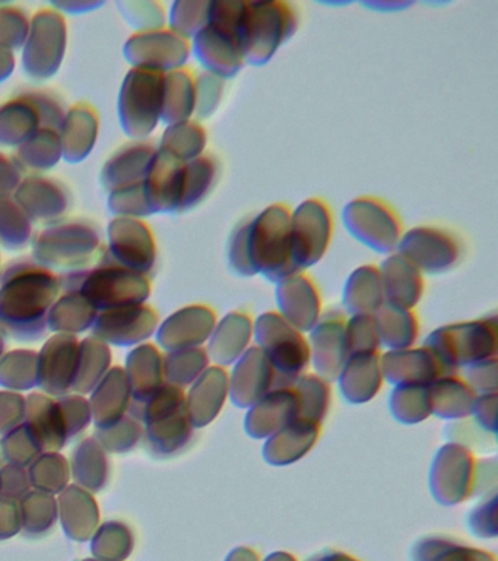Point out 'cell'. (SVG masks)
Returning <instances> with one entry per match:
<instances>
[{
	"label": "cell",
	"instance_id": "obj_1",
	"mask_svg": "<svg viewBox=\"0 0 498 561\" xmlns=\"http://www.w3.org/2000/svg\"><path fill=\"white\" fill-rule=\"evenodd\" d=\"M60 294L59 275L33 257H19L0 271V329L19 341H36Z\"/></svg>",
	"mask_w": 498,
	"mask_h": 561
},
{
	"label": "cell",
	"instance_id": "obj_2",
	"mask_svg": "<svg viewBox=\"0 0 498 561\" xmlns=\"http://www.w3.org/2000/svg\"><path fill=\"white\" fill-rule=\"evenodd\" d=\"M60 289H76L97 311L143 305L151 293L150 276L121 266L103 249L84 270L59 275Z\"/></svg>",
	"mask_w": 498,
	"mask_h": 561
},
{
	"label": "cell",
	"instance_id": "obj_3",
	"mask_svg": "<svg viewBox=\"0 0 498 561\" xmlns=\"http://www.w3.org/2000/svg\"><path fill=\"white\" fill-rule=\"evenodd\" d=\"M299 12L286 0H246L239 42L246 65L265 66L299 30Z\"/></svg>",
	"mask_w": 498,
	"mask_h": 561
},
{
	"label": "cell",
	"instance_id": "obj_4",
	"mask_svg": "<svg viewBox=\"0 0 498 561\" xmlns=\"http://www.w3.org/2000/svg\"><path fill=\"white\" fill-rule=\"evenodd\" d=\"M33 259L50 271L84 270L97 261L104 245L102 232L86 219H60L34 234Z\"/></svg>",
	"mask_w": 498,
	"mask_h": 561
},
{
	"label": "cell",
	"instance_id": "obj_5",
	"mask_svg": "<svg viewBox=\"0 0 498 561\" xmlns=\"http://www.w3.org/2000/svg\"><path fill=\"white\" fill-rule=\"evenodd\" d=\"M291 206L277 202L266 206L248 224V253L256 275L279 283L299 267L292 261Z\"/></svg>",
	"mask_w": 498,
	"mask_h": 561
},
{
	"label": "cell",
	"instance_id": "obj_6",
	"mask_svg": "<svg viewBox=\"0 0 498 561\" xmlns=\"http://www.w3.org/2000/svg\"><path fill=\"white\" fill-rule=\"evenodd\" d=\"M164 75L135 68L126 73L117 99V117L121 130L130 139H148L159 126L163 108Z\"/></svg>",
	"mask_w": 498,
	"mask_h": 561
},
{
	"label": "cell",
	"instance_id": "obj_7",
	"mask_svg": "<svg viewBox=\"0 0 498 561\" xmlns=\"http://www.w3.org/2000/svg\"><path fill=\"white\" fill-rule=\"evenodd\" d=\"M253 335L274 368L277 388L291 386L312 357L303 332L288 323L278 311H266L255 320Z\"/></svg>",
	"mask_w": 498,
	"mask_h": 561
},
{
	"label": "cell",
	"instance_id": "obj_8",
	"mask_svg": "<svg viewBox=\"0 0 498 561\" xmlns=\"http://www.w3.org/2000/svg\"><path fill=\"white\" fill-rule=\"evenodd\" d=\"M426 348L436 355L445 371L456 366L491 359L497 350L496 319L450 324L432 332Z\"/></svg>",
	"mask_w": 498,
	"mask_h": 561
},
{
	"label": "cell",
	"instance_id": "obj_9",
	"mask_svg": "<svg viewBox=\"0 0 498 561\" xmlns=\"http://www.w3.org/2000/svg\"><path fill=\"white\" fill-rule=\"evenodd\" d=\"M345 230L358 243L379 254L395 253L404 234L399 214L386 201L375 196H358L343 209Z\"/></svg>",
	"mask_w": 498,
	"mask_h": 561
},
{
	"label": "cell",
	"instance_id": "obj_10",
	"mask_svg": "<svg viewBox=\"0 0 498 561\" xmlns=\"http://www.w3.org/2000/svg\"><path fill=\"white\" fill-rule=\"evenodd\" d=\"M68 46V25L63 13L43 8L34 13L23 51V69L34 81L54 78L63 64Z\"/></svg>",
	"mask_w": 498,
	"mask_h": 561
},
{
	"label": "cell",
	"instance_id": "obj_11",
	"mask_svg": "<svg viewBox=\"0 0 498 561\" xmlns=\"http://www.w3.org/2000/svg\"><path fill=\"white\" fill-rule=\"evenodd\" d=\"M334 230V214L322 197H308L291 209L292 261L300 271L317 265L325 257Z\"/></svg>",
	"mask_w": 498,
	"mask_h": 561
},
{
	"label": "cell",
	"instance_id": "obj_12",
	"mask_svg": "<svg viewBox=\"0 0 498 561\" xmlns=\"http://www.w3.org/2000/svg\"><path fill=\"white\" fill-rule=\"evenodd\" d=\"M395 252L422 274L439 275L462 261L463 243L449 228L418 226L404 231Z\"/></svg>",
	"mask_w": 498,
	"mask_h": 561
},
{
	"label": "cell",
	"instance_id": "obj_13",
	"mask_svg": "<svg viewBox=\"0 0 498 561\" xmlns=\"http://www.w3.org/2000/svg\"><path fill=\"white\" fill-rule=\"evenodd\" d=\"M124 55L135 69L169 73L185 68L192 55L190 42L164 26L134 34L125 44Z\"/></svg>",
	"mask_w": 498,
	"mask_h": 561
},
{
	"label": "cell",
	"instance_id": "obj_14",
	"mask_svg": "<svg viewBox=\"0 0 498 561\" xmlns=\"http://www.w3.org/2000/svg\"><path fill=\"white\" fill-rule=\"evenodd\" d=\"M108 254L121 266L150 275L157 262L154 231L143 219H112L107 227Z\"/></svg>",
	"mask_w": 498,
	"mask_h": 561
},
{
	"label": "cell",
	"instance_id": "obj_15",
	"mask_svg": "<svg viewBox=\"0 0 498 561\" xmlns=\"http://www.w3.org/2000/svg\"><path fill=\"white\" fill-rule=\"evenodd\" d=\"M14 199L33 222H58L71 206V192L67 184L45 174H27L16 188Z\"/></svg>",
	"mask_w": 498,
	"mask_h": 561
},
{
	"label": "cell",
	"instance_id": "obj_16",
	"mask_svg": "<svg viewBox=\"0 0 498 561\" xmlns=\"http://www.w3.org/2000/svg\"><path fill=\"white\" fill-rule=\"evenodd\" d=\"M278 313L300 332H310L322 318V297L312 276L296 272L277 283Z\"/></svg>",
	"mask_w": 498,
	"mask_h": 561
},
{
	"label": "cell",
	"instance_id": "obj_17",
	"mask_svg": "<svg viewBox=\"0 0 498 561\" xmlns=\"http://www.w3.org/2000/svg\"><path fill=\"white\" fill-rule=\"evenodd\" d=\"M190 51L204 72L224 81L238 77L246 65L239 37L212 25L205 26L190 39Z\"/></svg>",
	"mask_w": 498,
	"mask_h": 561
},
{
	"label": "cell",
	"instance_id": "obj_18",
	"mask_svg": "<svg viewBox=\"0 0 498 561\" xmlns=\"http://www.w3.org/2000/svg\"><path fill=\"white\" fill-rule=\"evenodd\" d=\"M185 164L170 153L157 151L143 180L148 205L154 214H178L185 183Z\"/></svg>",
	"mask_w": 498,
	"mask_h": 561
},
{
	"label": "cell",
	"instance_id": "obj_19",
	"mask_svg": "<svg viewBox=\"0 0 498 561\" xmlns=\"http://www.w3.org/2000/svg\"><path fill=\"white\" fill-rule=\"evenodd\" d=\"M159 313L151 306L138 305L102 311L94 322V333L115 345H132L154 333Z\"/></svg>",
	"mask_w": 498,
	"mask_h": 561
},
{
	"label": "cell",
	"instance_id": "obj_20",
	"mask_svg": "<svg viewBox=\"0 0 498 561\" xmlns=\"http://www.w3.org/2000/svg\"><path fill=\"white\" fill-rule=\"evenodd\" d=\"M157 151H159V144L150 138L130 140L129 144L117 149L104 162L100 173L103 187L112 192L129 184L143 182Z\"/></svg>",
	"mask_w": 498,
	"mask_h": 561
},
{
	"label": "cell",
	"instance_id": "obj_21",
	"mask_svg": "<svg viewBox=\"0 0 498 561\" xmlns=\"http://www.w3.org/2000/svg\"><path fill=\"white\" fill-rule=\"evenodd\" d=\"M218 322L216 311L204 305L187 306L170 316L159 331L165 348L178 351L198 348L212 335Z\"/></svg>",
	"mask_w": 498,
	"mask_h": 561
},
{
	"label": "cell",
	"instance_id": "obj_22",
	"mask_svg": "<svg viewBox=\"0 0 498 561\" xmlns=\"http://www.w3.org/2000/svg\"><path fill=\"white\" fill-rule=\"evenodd\" d=\"M99 129L100 117L93 105H72L59 129L63 160L68 164H80L86 160L97 144Z\"/></svg>",
	"mask_w": 498,
	"mask_h": 561
},
{
	"label": "cell",
	"instance_id": "obj_23",
	"mask_svg": "<svg viewBox=\"0 0 498 561\" xmlns=\"http://www.w3.org/2000/svg\"><path fill=\"white\" fill-rule=\"evenodd\" d=\"M384 300L399 309L414 310L424 293V274L401 254L391 253L379 266Z\"/></svg>",
	"mask_w": 498,
	"mask_h": 561
},
{
	"label": "cell",
	"instance_id": "obj_24",
	"mask_svg": "<svg viewBox=\"0 0 498 561\" xmlns=\"http://www.w3.org/2000/svg\"><path fill=\"white\" fill-rule=\"evenodd\" d=\"M345 323L347 318L338 311H332L322 316L316 327L312 329L310 336V354H313L314 363L321 376H326L327 363H331V379H334L347 362V350H345Z\"/></svg>",
	"mask_w": 498,
	"mask_h": 561
},
{
	"label": "cell",
	"instance_id": "obj_25",
	"mask_svg": "<svg viewBox=\"0 0 498 561\" xmlns=\"http://www.w3.org/2000/svg\"><path fill=\"white\" fill-rule=\"evenodd\" d=\"M38 129H42L40 114L27 91L0 104V147L20 148Z\"/></svg>",
	"mask_w": 498,
	"mask_h": 561
},
{
	"label": "cell",
	"instance_id": "obj_26",
	"mask_svg": "<svg viewBox=\"0 0 498 561\" xmlns=\"http://www.w3.org/2000/svg\"><path fill=\"white\" fill-rule=\"evenodd\" d=\"M255 320L244 310L231 311L218 320L209 337V353L217 362L229 364L240 357L253 337Z\"/></svg>",
	"mask_w": 498,
	"mask_h": 561
},
{
	"label": "cell",
	"instance_id": "obj_27",
	"mask_svg": "<svg viewBox=\"0 0 498 561\" xmlns=\"http://www.w3.org/2000/svg\"><path fill=\"white\" fill-rule=\"evenodd\" d=\"M196 72L190 68L173 70L164 75L163 108L161 122L165 126L187 122L195 117Z\"/></svg>",
	"mask_w": 498,
	"mask_h": 561
},
{
	"label": "cell",
	"instance_id": "obj_28",
	"mask_svg": "<svg viewBox=\"0 0 498 561\" xmlns=\"http://www.w3.org/2000/svg\"><path fill=\"white\" fill-rule=\"evenodd\" d=\"M343 302L351 314H374L386 302L379 266L357 267L345 283Z\"/></svg>",
	"mask_w": 498,
	"mask_h": 561
},
{
	"label": "cell",
	"instance_id": "obj_29",
	"mask_svg": "<svg viewBox=\"0 0 498 561\" xmlns=\"http://www.w3.org/2000/svg\"><path fill=\"white\" fill-rule=\"evenodd\" d=\"M220 160L211 152H205L185 164V183L178 214L189 213L208 199L220 180Z\"/></svg>",
	"mask_w": 498,
	"mask_h": 561
},
{
	"label": "cell",
	"instance_id": "obj_30",
	"mask_svg": "<svg viewBox=\"0 0 498 561\" xmlns=\"http://www.w3.org/2000/svg\"><path fill=\"white\" fill-rule=\"evenodd\" d=\"M24 174H43L55 169L62 156L59 130L42 127L24 145L16 148L14 156Z\"/></svg>",
	"mask_w": 498,
	"mask_h": 561
},
{
	"label": "cell",
	"instance_id": "obj_31",
	"mask_svg": "<svg viewBox=\"0 0 498 561\" xmlns=\"http://www.w3.org/2000/svg\"><path fill=\"white\" fill-rule=\"evenodd\" d=\"M380 345H386L392 351L408 350L418 337L419 322L413 310L384 302L374 313Z\"/></svg>",
	"mask_w": 498,
	"mask_h": 561
},
{
	"label": "cell",
	"instance_id": "obj_32",
	"mask_svg": "<svg viewBox=\"0 0 498 561\" xmlns=\"http://www.w3.org/2000/svg\"><path fill=\"white\" fill-rule=\"evenodd\" d=\"M63 293L51 306L47 329L58 332H82L93 328L99 311L76 289H60Z\"/></svg>",
	"mask_w": 498,
	"mask_h": 561
},
{
	"label": "cell",
	"instance_id": "obj_33",
	"mask_svg": "<svg viewBox=\"0 0 498 561\" xmlns=\"http://www.w3.org/2000/svg\"><path fill=\"white\" fill-rule=\"evenodd\" d=\"M208 131L196 118L165 127L159 142L161 151L178 161L189 162L207 152Z\"/></svg>",
	"mask_w": 498,
	"mask_h": 561
},
{
	"label": "cell",
	"instance_id": "obj_34",
	"mask_svg": "<svg viewBox=\"0 0 498 561\" xmlns=\"http://www.w3.org/2000/svg\"><path fill=\"white\" fill-rule=\"evenodd\" d=\"M34 222L11 195H0V245L19 252L32 243Z\"/></svg>",
	"mask_w": 498,
	"mask_h": 561
},
{
	"label": "cell",
	"instance_id": "obj_35",
	"mask_svg": "<svg viewBox=\"0 0 498 561\" xmlns=\"http://www.w3.org/2000/svg\"><path fill=\"white\" fill-rule=\"evenodd\" d=\"M211 0H177L167 13V28L190 39L208 25Z\"/></svg>",
	"mask_w": 498,
	"mask_h": 561
},
{
	"label": "cell",
	"instance_id": "obj_36",
	"mask_svg": "<svg viewBox=\"0 0 498 561\" xmlns=\"http://www.w3.org/2000/svg\"><path fill=\"white\" fill-rule=\"evenodd\" d=\"M380 340L374 314H351L345 323L347 359L356 355L379 353Z\"/></svg>",
	"mask_w": 498,
	"mask_h": 561
},
{
	"label": "cell",
	"instance_id": "obj_37",
	"mask_svg": "<svg viewBox=\"0 0 498 561\" xmlns=\"http://www.w3.org/2000/svg\"><path fill=\"white\" fill-rule=\"evenodd\" d=\"M107 208L115 218L143 219L152 215L143 182L108 192Z\"/></svg>",
	"mask_w": 498,
	"mask_h": 561
},
{
	"label": "cell",
	"instance_id": "obj_38",
	"mask_svg": "<svg viewBox=\"0 0 498 561\" xmlns=\"http://www.w3.org/2000/svg\"><path fill=\"white\" fill-rule=\"evenodd\" d=\"M27 11L14 4H0V47L10 51L21 50L30 33Z\"/></svg>",
	"mask_w": 498,
	"mask_h": 561
},
{
	"label": "cell",
	"instance_id": "obj_39",
	"mask_svg": "<svg viewBox=\"0 0 498 561\" xmlns=\"http://www.w3.org/2000/svg\"><path fill=\"white\" fill-rule=\"evenodd\" d=\"M116 7L137 33L167 26V13L159 2H117Z\"/></svg>",
	"mask_w": 498,
	"mask_h": 561
},
{
	"label": "cell",
	"instance_id": "obj_40",
	"mask_svg": "<svg viewBox=\"0 0 498 561\" xmlns=\"http://www.w3.org/2000/svg\"><path fill=\"white\" fill-rule=\"evenodd\" d=\"M248 224L251 218H244L238 222V226L231 230L229 240H227V262L231 272L243 278L255 276L248 253Z\"/></svg>",
	"mask_w": 498,
	"mask_h": 561
},
{
	"label": "cell",
	"instance_id": "obj_41",
	"mask_svg": "<svg viewBox=\"0 0 498 561\" xmlns=\"http://www.w3.org/2000/svg\"><path fill=\"white\" fill-rule=\"evenodd\" d=\"M224 79L208 72L196 73L195 117L205 121L220 108L225 92Z\"/></svg>",
	"mask_w": 498,
	"mask_h": 561
},
{
	"label": "cell",
	"instance_id": "obj_42",
	"mask_svg": "<svg viewBox=\"0 0 498 561\" xmlns=\"http://www.w3.org/2000/svg\"><path fill=\"white\" fill-rule=\"evenodd\" d=\"M27 94L40 114L42 127L59 130L68 112L62 99L45 90H32Z\"/></svg>",
	"mask_w": 498,
	"mask_h": 561
},
{
	"label": "cell",
	"instance_id": "obj_43",
	"mask_svg": "<svg viewBox=\"0 0 498 561\" xmlns=\"http://www.w3.org/2000/svg\"><path fill=\"white\" fill-rule=\"evenodd\" d=\"M24 178V171L15 158L0 152V195H14Z\"/></svg>",
	"mask_w": 498,
	"mask_h": 561
},
{
	"label": "cell",
	"instance_id": "obj_44",
	"mask_svg": "<svg viewBox=\"0 0 498 561\" xmlns=\"http://www.w3.org/2000/svg\"><path fill=\"white\" fill-rule=\"evenodd\" d=\"M439 543L440 548L437 550H440L441 561H494L491 556L475 550V548L459 546V543L444 541V539H441Z\"/></svg>",
	"mask_w": 498,
	"mask_h": 561
},
{
	"label": "cell",
	"instance_id": "obj_45",
	"mask_svg": "<svg viewBox=\"0 0 498 561\" xmlns=\"http://www.w3.org/2000/svg\"><path fill=\"white\" fill-rule=\"evenodd\" d=\"M103 2H90V0H72V2H51L50 7L60 13H71V15H80V13H89L103 7Z\"/></svg>",
	"mask_w": 498,
	"mask_h": 561
},
{
	"label": "cell",
	"instance_id": "obj_46",
	"mask_svg": "<svg viewBox=\"0 0 498 561\" xmlns=\"http://www.w3.org/2000/svg\"><path fill=\"white\" fill-rule=\"evenodd\" d=\"M15 53L0 47V83L7 81L15 70Z\"/></svg>",
	"mask_w": 498,
	"mask_h": 561
},
{
	"label": "cell",
	"instance_id": "obj_47",
	"mask_svg": "<svg viewBox=\"0 0 498 561\" xmlns=\"http://www.w3.org/2000/svg\"><path fill=\"white\" fill-rule=\"evenodd\" d=\"M366 7L371 9H375V11H389L396 12L401 11L402 8L408 7L409 3L404 2H373V3H364Z\"/></svg>",
	"mask_w": 498,
	"mask_h": 561
},
{
	"label": "cell",
	"instance_id": "obj_48",
	"mask_svg": "<svg viewBox=\"0 0 498 561\" xmlns=\"http://www.w3.org/2000/svg\"><path fill=\"white\" fill-rule=\"evenodd\" d=\"M0 271H2V270H0Z\"/></svg>",
	"mask_w": 498,
	"mask_h": 561
}]
</instances>
